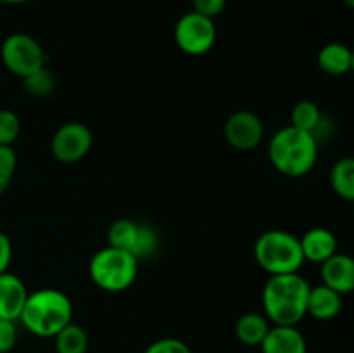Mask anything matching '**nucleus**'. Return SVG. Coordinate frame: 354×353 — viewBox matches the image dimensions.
Listing matches in <instances>:
<instances>
[{"mask_svg": "<svg viewBox=\"0 0 354 353\" xmlns=\"http://www.w3.org/2000/svg\"><path fill=\"white\" fill-rule=\"evenodd\" d=\"M311 286L299 273L272 275L263 289V308L273 325H297L308 315Z\"/></svg>", "mask_w": 354, "mask_h": 353, "instance_id": "f257e3e1", "label": "nucleus"}, {"mask_svg": "<svg viewBox=\"0 0 354 353\" xmlns=\"http://www.w3.org/2000/svg\"><path fill=\"white\" fill-rule=\"evenodd\" d=\"M19 320L31 334L38 338H54L61 329L73 322V305L68 294L59 289L35 291L21 311Z\"/></svg>", "mask_w": 354, "mask_h": 353, "instance_id": "f03ea898", "label": "nucleus"}, {"mask_svg": "<svg viewBox=\"0 0 354 353\" xmlns=\"http://www.w3.org/2000/svg\"><path fill=\"white\" fill-rule=\"evenodd\" d=\"M268 156L272 165L283 175L304 176L317 165L318 138L290 125L273 135Z\"/></svg>", "mask_w": 354, "mask_h": 353, "instance_id": "7ed1b4c3", "label": "nucleus"}, {"mask_svg": "<svg viewBox=\"0 0 354 353\" xmlns=\"http://www.w3.org/2000/svg\"><path fill=\"white\" fill-rule=\"evenodd\" d=\"M254 258L270 275L296 273L306 262L299 237L287 230H266L256 239Z\"/></svg>", "mask_w": 354, "mask_h": 353, "instance_id": "20e7f679", "label": "nucleus"}, {"mask_svg": "<svg viewBox=\"0 0 354 353\" xmlns=\"http://www.w3.org/2000/svg\"><path fill=\"white\" fill-rule=\"evenodd\" d=\"M90 279L107 293H121L135 282L138 273V260L123 249H100L92 256L88 265Z\"/></svg>", "mask_w": 354, "mask_h": 353, "instance_id": "39448f33", "label": "nucleus"}, {"mask_svg": "<svg viewBox=\"0 0 354 353\" xmlns=\"http://www.w3.org/2000/svg\"><path fill=\"white\" fill-rule=\"evenodd\" d=\"M0 59L10 73L21 78L47 64V54L40 42L26 33L9 35L0 47Z\"/></svg>", "mask_w": 354, "mask_h": 353, "instance_id": "423d86ee", "label": "nucleus"}, {"mask_svg": "<svg viewBox=\"0 0 354 353\" xmlns=\"http://www.w3.org/2000/svg\"><path fill=\"white\" fill-rule=\"evenodd\" d=\"M218 30L214 19L190 10L183 14L175 26V42L189 55H203L216 44Z\"/></svg>", "mask_w": 354, "mask_h": 353, "instance_id": "0eeeda50", "label": "nucleus"}, {"mask_svg": "<svg viewBox=\"0 0 354 353\" xmlns=\"http://www.w3.org/2000/svg\"><path fill=\"white\" fill-rule=\"evenodd\" d=\"M107 241L109 246L128 251L137 260L154 255L159 244L154 228L131 218H120L114 221L107 232Z\"/></svg>", "mask_w": 354, "mask_h": 353, "instance_id": "6e6552de", "label": "nucleus"}, {"mask_svg": "<svg viewBox=\"0 0 354 353\" xmlns=\"http://www.w3.org/2000/svg\"><path fill=\"white\" fill-rule=\"evenodd\" d=\"M93 144V135L86 125L80 121L64 123L52 137V154L57 161L71 165L80 161L90 152Z\"/></svg>", "mask_w": 354, "mask_h": 353, "instance_id": "1a4fd4ad", "label": "nucleus"}, {"mask_svg": "<svg viewBox=\"0 0 354 353\" xmlns=\"http://www.w3.org/2000/svg\"><path fill=\"white\" fill-rule=\"evenodd\" d=\"M225 138L237 151H252L265 135V127L258 114L251 111H237L230 114L223 127Z\"/></svg>", "mask_w": 354, "mask_h": 353, "instance_id": "9d476101", "label": "nucleus"}, {"mask_svg": "<svg viewBox=\"0 0 354 353\" xmlns=\"http://www.w3.org/2000/svg\"><path fill=\"white\" fill-rule=\"evenodd\" d=\"M322 280L327 287L339 294L354 291V258L342 253H335L322 263Z\"/></svg>", "mask_w": 354, "mask_h": 353, "instance_id": "9b49d317", "label": "nucleus"}, {"mask_svg": "<svg viewBox=\"0 0 354 353\" xmlns=\"http://www.w3.org/2000/svg\"><path fill=\"white\" fill-rule=\"evenodd\" d=\"M26 284L9 270L0 273V318L19 320L21 311L28 300Z\"/></svg>", "mask_w": 354, "mask_h": 353, "instance_id": "f8f14e48", "label": "nucleus"}, {"mask_svg": "<svg viewBox=\"0 0 354 353\" xmlns=\"http://www.w3.org/2000/svg\"><path fill=\"white\" fill-rule=\"evenodd\" d=\"M259 348L263 353H308L306 339L297 325H273Z\"/></svg>", "mask_w": 354, "mask_h": 353, "instance_id": "ddd939ff", "label": "nucleus"}, {"mask_svg": "<svg viewBox=\"0 0 354 353\" xmlns=\"http://www.w3.org/2000/svg\"><path fill=\"white\" fill-rule=\"evenodd\" d=\"M299 241L306 262L322 265L325 260L337 253V237L334 232L325 227L310 228Z\"/></svg>", "mask_w": 354, "mask_h": 353, "instance_id": "4468645a", "label": "nucleus"}, {"mask_svg": "<svg viewBox=\"0 0 354 353\" xmlns=\"http://www.w3.org/2000/svg\"><path fill=\"white\" fill-rule=\"evenodd\" d=\"M342 310V294L330 289L325 284L310 289L308 296V314L317 320H332Z\"/></svg>", "mask_w": 354, "mask_h": 353, "instance_id": "2eb2a0df", "label": "nucleus"}, {"mask_svg": "<svg viewBox=\"0 0 354 353\" xmlns=\"http://www.w3.org/2000/svg\"><path fill=\"white\" fill-rule=\"evenodd\" d=\"M317 61L322 71L327 75L342 76L351 71L353 48L344 44H339V42H332L320 48Z\"/></svg>", "mask_w": 354, "mask_h": 353, "instance_id": "dca6fc26", "label": "nucleus"}, {"mask_svg": "<svg viewBox=\"0 0 354 353\" xmlns=\"http://www.w3.org/2000/svg\"><path fill=\"white\" fill-rule=\"evenodd\" d=\"M270 331V320L265 315L249 311L239 317L235 324V336L245 346H261Z\"/></svg>", "mask_w": 354, "mask_h": 353, "instance_id": "f3484780", "label": "nucleus"}, {"mask_svg": "<svg viewBox=\"0 0 354 353\" xmlns=\"http://www.w3.org/2000/svg\"><path fill=\"white\" fill-rule=\"evenodd\" d=\"M330 185L339 197L354 201V158L337 159L330 170Z\"/></svg>", "mask_w": 354, "mask_h": 353, "instance_id": "a211bd4d", "label": "nucleus"}, {"mask_svg": "<svg viewBox=\"0 0 354 353\" xmlns=\"http://www.w3.org/2000/svg\"><path fill=\"white\" fill-rule=\"evenodd\" d=\"M290 121L292 127L299 128V130L310 132L317 137L318 130H320L322 123H324V114H322L320 107L313 102V100H301L294 106L292 114H290Z\"/></svg>", "mask_w": 354, "mask_h": 353, "instance_id": "6ab92c4d", "label": "nucleus"}, {"mask_svg": "<svg viewBox=\"0 0 354 353\" xmlns=\"http://www.w3.org/2000/svg\"><path fill=\"white\" fill-rule=\"evenodd\" d=\"M57 353H86L88 336L85 329L78 324H68L54 336Z\"/></svg>", "mask_w": 354, "mask_h": 353, "instance_id": "aec40b11", "label": "nucleus"}, {"mask_svg": "<svg viewBox=\"0 0 354 353\" xmlns=\"http://www.w3.org/2000/svg\"><path fill=\"white\" fill-rule=\"evenodd\" d=\"M23 85L26 89V92L33 97H47L54 92L55 89V78L52 75L50 69H47V66L38 71L31 73V75L24 76Z\"/></svg>", "mask_w": 354, "mask_h": 353, "instance_id": "412c9836", "label": "nucleus"}, {"mask_svg": "<svg viewBox=\"0 0 354 353\" xmlns=\"http://www.w3.org/2000/svg\"><path fill=\"white\" fill-rule=\"evenodd\" d=\"M17 166V156L12 145H0V196L9 189Z\"/></svg>", "mask_w": 354, "mask_h": 353, "instance_id": "4be33fe9", "label": "nucleus"}, {"mask_svg": "<svg viewBox=\"0 0 354 353\" xmlns=\"http://www.w3.org/2000/svg\"><path fill=\"white\" fill-rule=\"evenodd\" d=\"M19 116L10 109H0V145H12L19 137Z\"/></svg>", "mask_w": 354, "mask_h": 353, "instance_id": "5701e85b", "label": "nucleus"}, {"mask_svg": "<svg viewBox=\"0 0 354 353\" xmlns=\"http://www.w3.org/2000/svg\"><path fill=\"white\" fill-rule=\"evenodd\" d=\"M144 353H192V350L182 339L162 338L149 345Z\"/></svg>", "mask_w": 354, "mask_h": 353, "instance_id": "b1692460", "label": "nucleus"}, {"mask_svg": "<svg viewBox=\"0 0 354 353\" xmlns=\"http://www.w3.org/2000/svg\"><path fill=\"white\" fill-rule=\"evenodd\" d=\"M17 343L16 322L0 318V353H9Z\"/></svg>", "mask_w": 354, "mask_h": 353, "instance_id": "393cba45", "label": "nucleus"}, {"mask_svg": "<svg viewBox=\"0 0 354 353\" xmlns=\"http://www.w3.org/2000/svg\"><path fill=\"white\" fill-rule=\"evenodd\" d=\"M225 6H227V0H194V10L211 19L220 16Z\"/></svg>", "mask_w": 354, "mask_h": 353, "instance_id": "a878e982", "label": "nucleus"}, {"mask_svg": "<svg viewBox=\"0 0 354 353\" xmlns=\"http://www.w3.org/2000/svg\"><path fill=\"white\" fill-rule=\"evenodd\" d=\"M12 260V242L6 232L0 230V273L7 272Z\"/></svg>", "mask_w": 354, "mask_h": 353, "instance_id": "bb28decb", "label": "nucleus"}, {"mask_svg": "<svg viewBox=\"0 0 354 353\" xmlns=\"http://www.w3.org/2000/svg\"><path fill=\"white\" fill-rule=\"evenodd\" d=\"M2 3H7V6H21V3H26L30 0H0Z\"/></svg>", "mask_w": 354, "mask_h": 353, "instance_id": "cd10ccee", "label": "nucleus"}, {"mask_svg": "<svg viewBox=\"0 0 354 353\" xmlns=\"http://www.w3.org/2000/svg\"><path fill=\"white\" fill-rule=\"evenodd\" d=\"M342 2H344L348 7H351V9H354V0H342Z\"/></svg>", "mask_w": 354, "mask_h": 353, "instance_id": "c85d7f7f", "label": "nucleus"}, {"mask_svg": "<svg viewBox=\"0 0 354 353\" xmlns=\"http://www.w3.org/2000/svg\"><path fill=\"white\" fill-rule=\"evenodd\" d=\"M351 71L354 73V48H353V66H351Z\"/></svg>", "mask_w": 354, "mask_h": 353, "instance_id": "c756f323", "label": "nucleus"}]
</instances>
